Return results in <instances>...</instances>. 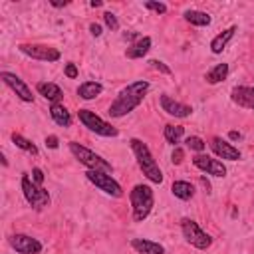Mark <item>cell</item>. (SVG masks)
Here are the masks:
<instances>
[{
	"instance_id": "6da1fadb",
	"label": "cell",
	"mask_w": 254,
	"mask_h": 254,
	"mask_svg": "<svg viewBox=\"0 0 254 254\" xmlns=\"http://www.w3.org/2000/svg\"><path fill=\"white\" fill-rule=\"evenodd\" d=\"M149 81H133V83H129L127 87H123L119 93H117V97H115V101L109 105V115L111 117H125L127 113H131L135 107H139L141 105V101L145 99V95H147V91H149Z\"/></svg>"
},
{
	"instance_id": "7a4b0ae2",
	"label": "cell",
	"mask_w": 254,
	"mask_h": 254,
	"mask_svg": "<svg viewBox=\"0 0 254 254\" xmlns=\"http://www.w3.org/2000/svg\"><path fill=\"white\" fill-rule=\"evenodd\" d=\"M129 143H131L133 155H135L137 165H139V169L143 171V175H145V177H147L151 183L161 185V183H163V171L159 169L157 161L153 159V155H151L149 147H147V145H145L141 139H131Z\"/></svg>"
},
{
	"instance_id": "3957f363",
	"label": "cell",
	"mask_w": 254,
	"mask_h": 254,
	"mask_svg": "<svg viewBox=\"0 0 254 254\" xmlns=\"http://www.w3.org/2000/svg\"><path fill=\"white\" fill-rule=\"evenodd\" d=\"M129 200H131V208H133V220L143 222L155 206L153 189L149 185H135L129 192Z\"/></svg>"
},
{
	"instance_id": "277c9868",
	"label": "cell",
	"mask_w": 254,
	"mask_h": 254,
	"mask_svg": "<svg viewBox=\"0 0 254 254\" xmlns=\"http://www.w3.org/2000/svg\"><path fill=\"white\" fill-rule=\"evenodd\" d=\"M69 151L83 167H87L91 171H107V173L111 171V163H107L103 157H99L97 153H93L91 149H87L75 141H69Z\"/></svg>"
},
{
	"instance_id": "5b68a950",
	"label": "cell",
	"mask_w": 254,
	"mask_h": 254,
	"mask_svg": "<svg viewBox=\"0 0 254 254\" xmlns=\"http://www.w3.org/2000/svg\"><path fill=\"white\" fill-rule=\"evenodd\" d=\"M77 117L83 123V127H87L89 131H93V133H97L101 137H117V133H119L111 123H107L105 119L95 115V111H91V109H79Z\"/></svg>"
},
{
	"instance_id": "8992f818",
	"label": "cell",
	"mask_w": 254,
	"mask_h": 254,
	"mask_svg": "<svg viewBox=\"0 0 254 254\" xmlns=\"http://www.w3.org/2000/svg\"><path fill=\"white\" fill-rule=\"evenodd\" d=\"M181 230H183L185 240H187L190 246H194V248H198V250L210 248L212 238L198 226V222H194V220H190V218H183V220H181Z\"/></svg>"
},
{
	"instance_id": "52a82bcc",
	"label": "cell",
	"mask_w": 254,
	"mask_h": 254,
	"mask_svg": "<svg viewBox=\"0 0 254 254\" xmlns=\"http://www.w3.org/2000/svg\"><path fill=\"white\" fill-rule=\"evenodd\" d=\"M85 177H87L89 183H93V185H95L99 190H103L105 194H109V196H113V198L123 196L121 185H119L107 171H91V169H87Z\"/></svg>"
},
{
	"instance_id": "ba28073f",
	"label": "cell",
	"mask_w": 254,
	"mask_h": 254,
	"mask_svg": "<svg viewBox=\"0 0 254 254\" xmlns=\"http://www.w3.org/2000/svg\"><path fill=\"white\" fill-rule=\"evenodd\" d=\"M22 192H24V198L28 200L30 206H34L36 210H42L44 206L50 204V194L46 189L38 187L28 175H22Z\"/></svg>"
},
{
	"instance_id": "9c48e42d",
	"label": "cell",
	"mask_w": 254,
	"mask_h": 254,
	"mask_svg": "<svg viewBox=\"0 0 254 254\" xmlns=\"http://www.w3.org/2000/svg\"><path fill=\"white\" fill-rule=\"evenodd\" d=\"M18 50L38 62H58L60 60V50L52 48V46H44V44H20Z\"/></svg>"
},
{
	"instance_id": "30bf717a",
	"label": "cell",
	"mask_w": 254,
	"mask_h": 254,
	"mask_svg": "<svg viewBox=\"0 0 254 254\" xmlns=\"http://www.w3.org/2000/svg\"><path fill=\"white\" fill-rule=\"evenodd\" d=\"M8 242L18 254H40L42 252V242L28 234H12Z\"/></svg>"
},
{
	"instance_id": "8fae6325",
	"label": "cell",
	"mask_w": 254,
	"mask_h": 254,
	"mask_svg": "<svg viewBox=\"0 0 254 254\" xmlns=\"http://www.w3.org/2000/svg\"><path fill=\"white\" fill-rule=\"evenodd\" d=\"M0 79L22 99V101H26V103H32L34 101V95H32V89L24 83V79H20L16 73H10V71H2L0 73Z\"/></svg>"
},
{
	"instance_id": "7c38bea8",
	"label": "cell",
	"mask_w": 254,
	"mask_h": 254,
	"mask_svg": "<svg viewBox=\"0 0 254 254\" xmlns=\"http://www.w3.org/2000/svg\"><path fill=\"white\" fill-rule=\"evenodd\" d=\"M192 165L196 169H200L202 173L212 175V177H224L226 175V167L222 165V161L212 159L208 155H196V157H192Z\"/></svg>"
},
{
	"instance_id": "4fadbf2b",
	"label": "cell",
	"mask_w": 254,
	"mask_h": 254,
	"mask_svg": "<svg viewBox=\"0 0 254 254\" xmlns=\"http://www.w3.org/2000/svg\"><path fill=\"white\" fill-rule=\"evenodd\" d=\"M161 107H163V111H167L169 115L179 117V119L189 117V115L192 113V107H190V105L181 103V101H175L171 95H165V93L161 95Z\"/></svg>"
},
{
	"instance_id": "5bb4252c",
	"label": "cell",
	"mask_w": 254,
	"mask_h": 254,
	"mask_svg": "<svg viewBox=\"0 0 254 254\" xmlns=\"http://www.w3.org/2000/svg\"><path fill=\"white\" fill-rule=\"evenodd\" d=\"M210 149H212L214 155L220 157V159H226V161H238V159H240V151H238L234 145L222 141L220 137H212V139H210Z\"/></svg>"
},
{
	"instance_id": "9a60e30c",
	"label": "cell",
	"mask_w": 254,
	"mask_h": 254,
	"mask_svg": "<svg viewBox=\"0 0 254 254\" xmlns=\"http://www.w3.org/2000/svg\"><path fill=\"white\" fill-rule=\"evenodd\" d=\"M230 99L244 109H254V87H246V85H236L230 91Z\"/></svg>"
},
{
	"instance_id": "2e32d148",
	"label": "cell",
	"mask_w": 254,
	"mask_h": 254,
	"mask_svg": "<svg viewBox=\"0 0 254 254\" xmlns=\"http://www.w3.org/2000/svg\"><path fill=\"white\" fill-rule=\"evenodd\" d=\"M36 91H38L42 97H46L48 101H52V103H60V99L64 97L62 87H60L58 83H54V81H40V83L36 85Z\"/></svg>"
},
{
	"instance_id": "e0dca14e",
	"label": "cell",
	"mask_w": 254,
	"mask_h": 254,
	"mask_svg": "<svg viewBox=\"0 0 254 254\" xmlns=\"http://www.w3.org/2000/svg\"><path fill=\"white\" fill-rule=\"evenodd\" d=\"M131 246L139 254H165L163 244H159L155 240H149V238H133Z\"/></svg>"
},
{
	"instance_id": "ac0fdd59",
	"label": "cell",
	"mask_w": 254,
	"mask_h": 254,
	"mask_svg": "<svg viewBox=\"0 0 254 254\" xmlns=\"http://www.w3.org/2000/svg\"><path fill=\"white\" fill-rule=\"evenodd\" d=\"M151 38L149 36H143V38H139L135 44H131L129 48H127V52H125V56L127 58H131V60H139V58H143L149 50H151Z\"/></svg>"
},
{
	"instance_id": "d6986e66",
	"label": "cell",
	"mask_w": 254,
	"mask_h": 254,
	"mask_svg": "<svg viewBox=\"0 0 254 254\" xmlns=\"http://www.w3.org/2000/svg\"><path fill=\"white\" fill-rule=\"evenodd\" d=\"M234 32H236V26H230V28H226L224 32H220L218 36H214L212 42H210V50H212V54H220V52L226 48V44L234 38Z\"/></svg>"
},
{
	"instance_id": "ffe728a7",
	"label": "cell",
	"mask_w": 254,
	"mask_h": 254,
	"mask_svg": "<svg viewBox=\"0 0 254 254\" xmlns=\"http://www.w3.org/2000/svg\"><path fill=\"white\" fill-rule=\"evenodd\" d=\"M50 115L60 127H69L71 125V115L62 103H52L50 105Z\"/></svg>"
},
{
	"instance_id": "44dd1931",
	"label": "cell",
	"mask_w": 254,
	"mask_h": 254,
	"mask_svg": "<svg viewBox=\"0 0 254 254\" xmlns=\"http://www.w3.org/2000/svg\"><path fill=\"white\" fill-rule=\"evenodd\" d=\"M101 91H103V85H101L99 81H83V83L77 87V95H79L81 99H85V101L95 99Z\"/></svg>"
},
{
	"instance_id": "7402d4cb",
	"label": "cell",
	"mask_w": 254,
	"mask_h": 254,
	"mask_svg": "<svg viewBox=\"0 0 254 254\" xmlns=\"http://www.w3.org/2000/svg\"><path fill=\"white\" fill-rule=\"evenodd\" d=\"M171 192L181 200H189V198L194 196V187L187 181H175L173 187H171Z\"/></svg>"
},
{
	"instance_id": "603a6c76",
	"label": "cell",
	"mask_w": 254,
	"mask_h": 254,
	"mask_svg": "<svg viewBox=\"0 0 254 254\" xmlns=\"http://www.w3.org/2000/svg\"><path fill=\"white\" fill-rule=\"evenodd\" d=\"M185 20L189 24H192V26H208L212 22L210 14H206L202 10H187L185 12Z\"/></svg>"
},
{
	"instance_id": "cb8c5ba5",
	"label": "cell",
	"mask_w": 254,
	"mask_h": 254,
	"mask_svg": "<svg viewBox=\"0 0 254 254\" xmlns=\"http://www.w3.org/2000/svg\"><path fill=\"white\" fill-rule=\"evenodd\" d=\"M226 75H228V64H218V65H214V67L206 73V81L214 85V83L226 79Z\"/></svg>"
},
{
	"instance_id": "d4e9b609",
	"label": "cell",
	"mask_w": 254,
	"mask_h": 254,
	"mask_svg": "<svg viewBox=\"0 0 254 254\" xmlns=\"http://www.w3.org/2000/svg\"><path fill=\"white\" fill-rule=\"evenodd\" d=\"M163 135H165V141H167V143L177 145V143L181 141V137L185 135V127H181V125H165Z\"/></svg>"
},
{
	"instance_id": "484cf974",
	"label": "cell",
	"mask_w": 254,
	"mask_h": 254,
	"mask_svg": "<svg viewBox=\"0 0 254 254\" xmlns=\"http://www.w3.org/2000/svg\"><path fill=\"white\" fill-rule=\"evenodd\" d=\"M12 143H14L18 149H22V151H26V153H30V155H38V147H36L30 139L22 137L20 133H12Z\"/></svg>"
},
{
	"instance_id": "4316f807",
	"label": "cell",
	"mask_w": 254,
	"mask_h": 254,
	"mask_svg": "<svg viewBox=\"0 0 254 254\" xmlns=\"http://www.w3.org/2000/svg\"><path fill=\"white\" fill-rule=\"evenodd\" d=\"M187 147L189 149H192V151H196V153H200V151H204V147H206V143L200 139V137H196V135H190V137H187Z\"/></svg>"
},
{
	"instance_id": "83f0119b",
	"label": "cell",
	"mask_w": 254,
	"mask_h": 254,
	"mask_svg": "<svg viewBox=\"0 0 254 254\" xmlns=\"http://www.w3.org/2000/svg\"><path fill=\"white\" fill-rule=\"evenodd\" d=\"M145 8H147V10H153V12H157V14H165V12H167V6H165L163 2H155V0H147V2H145Z\"/></svg>"
},
{
	"instance_id": "f1b7e54d",
	"label": "cell",
	"mask_w": 254,
	"mask_h": 254,
	"mask_svg": "<svg viewBox=\"0 0 254 254\" xmlns=\"http://www.w3.org/2000/svg\"><path fill=\"white\" fill-rule=\"evenodd\" d=\"M149 65H151L153 69H157V71L165 73V75H171V73H173V71H171V67H169L167 64H163V62H159V60H149Z\"/></svg>"
},
{
	"instance_id": "f546056e",
	"label": "cell",
	"mask_w": 254,
	"mask_h": 254,
	"mask_svg": "<svg viewBox=\"0 0 254 254\" xmlns=\"http://www.w3.org/2000/svg\"><path fill=\"white\" fill-rule=\"evenodd\" d=\"M103 20H105V24H107V28H109V30H119V22H117L115 14L105 12V14H103Z\"/></svg>"
},
{
	"instance_id": "4dcf8cb0",
	"label": "cell",
	"mask_w": 254,
	"mask_h": 254,
	"mask_svg": "<svg viewBox=\"0 0 254 254\" xmlns=\"http://www.w3.org/2000/svg\"><path fill=\"white\" fill-rule=\"evenodd\" d=\"M183 159H185V151H183L181 147H175V151H173V155H171V161H173L175 165H181Z\"/></svg>"
},
{
	"instance_id": "1f68e13d",
	"label": "cell",
	"mask_w": 254,
	"mask_h": 254,
	"mask_svg": "<svg viewBox=\"0 0 254 254\" xmlns=\"http://www.w3.org/2000/svg\"><path fill=\"white\" fill-rule=\"evenodd\" d=\"M32 181L40 187V185L44 183V171H42V169H38V167H36V169H32Z\"/></svg>"
},
{
	"instance_id": "d6a6232c",
	"label": "cell",
	"mask_w": 254,
	"mask_h": 254,
	"mask_svg": "<svg viewBox=\"0 0 254 254\" xmlns=\"http://www.w3.org/2000/svg\"><path fill=\"white\" fill-rule=\"evenodd\" d=\"M65 75H67L69 79H75V77H77V67H75V64H67V65H65Z\"/></svg>"
},
{
	"instance_id": "836d02e7",
	"label": "cell",
	"mask_w": 254,
	"mask_h": 254,
	"mask_svg": "<svg viewBox=\"0 0 254 254\" xmlns=\"http://www.w3.org/2000/svg\"><path fill=\"white\" fill-rule=\"evenodd\" d=\"M58 145H60V141H58L56 135H48V137H46V147H50V149H58Z\"/></svg>"
},
{
	"instance_id": "e575fe53",
	"label": "cell",
	"mask_w": 254,
	"mask_h": 254,
	"mask_svg": "<svg viewBox=\"0 0 254 254\" xmlns=\"http://www.w3.org/2000/svg\"><path fill=\"white\" fill-rule=\"evenodd\" d=\"M89 32H91V36H95V38H99V36L103 34V32H101V26H99V24H95V22H93V24H89Z\"/></svg>"
},
{
	"instance_id": "d590c367",
	"label": "cell",
	"mask_w": 254,
	"mask_h": 254,
	"mask_svg": "<svg viewBox=\"0 0 254 254\" xmlns=\"http://www.w3.org/2000/svg\"><path fill=\"white\" fill-rule=\"evenodd\" d=\"M50 4H52L54 8H64V6H67L69 2H67V0H64V2H62V0H50Z\"/></svg>"
},
{
	"instance_id": "8d00e7d4",
	"label": "cell",
	"mask_w": 254,
	"mask_h": 254,
	"mask_svg": "<svg viewBox=\"0 0 254 254\" xmlns=\"http://www.w3.org/2000/svg\"><path fill=\"white\" fill-rule=\"evenodd\" d=\"M242 135L238 133V131H228V139H232V141H238Z\"/></svg>"
},
{
	"instance_id": "74e56055",
	"label": "cell",
	"mask_w": 254,
	"mask_h": 254,
	"mask_svg": "<svg viewBox=\"0 0 254 254\" xmlns=\"http://www.w3.org/2000/svg\"><path fill=\"white\" fill-rule=\"evenodd\" d=\"M101 4H103L101 0H91V2H89V6H91V8H99Z\"/></svg>"
},
{
	"instance_id": "f35d334b",
	"label": "cell",
	"mask_w": 254,
	"mask_h": 254,
	"mask_svg": "<svg viewBox=\"0 0 254 254\" xmlns=\"http://www.w3.org/2000/svg\"><path fill=\"white\" fill-rule=\"evenodd\" d=\"M123 38H125V40H135V38H137V34H135V32H129V34H125Z\"/></svg>"
}]
</instances>
